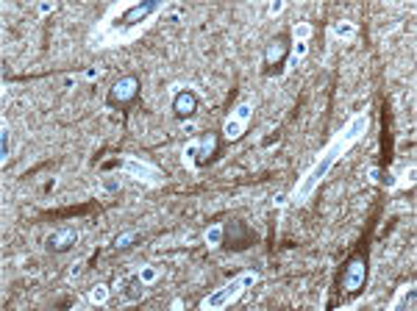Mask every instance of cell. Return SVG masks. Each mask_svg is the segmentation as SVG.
<instances>
[{"mask_svg":"<svg viewBox=\"0 0 417 311\" xmlns=\"http://www.w3.org/2000/svg\"><path fill=\"white\" fill-rule=\"evenodd\" d=\"M367 264H370L367 248H359L356 253H351V258L345 261L342 275H340V292L342 295L353 298V295H359L364 289V283H367Z\"/></svg>","mask_w":417,"mask_h":311,"instance_id":"1","label":"cell"},{"mask_svg":"<svg viewBox=\"0 0 417 311\" xmlns=\"http://www.w3.org/2000/svg\"><path fill=\"white\" fill-rule=\"evenodd\" d=\"M289 33H278L267 48H264V62H261V72L270 78V75H281L284 72V67H287V59H289Z\"/></svg>","mask_w":417,"mask_h":311,"instance_id":"2","label":"cell"},{"mask_svg":"<svg viewBox=\"0 0 417 311\" xmlns=\"http://www.w3.org/2000/svg\"><path fill=\"white\" fill-rule=\"evenodd\" d=\"M139 97V78L136 75H123L120 81H114V87L106 94V103L112 109H129Z\"/></svg>","mask_w":417,"mask_h":311,"instance_id":"3","label":"cell"},{"mask_svg":"<svg viewBox=\"0 0 417 311\" xmlns=\"http://www.w3.org/2000/svg\"><path fill=\"white\" fill-rule=\"evenodd\" d=\"M220 242H223L225 250H248L251 245H256V234L251 231L248 222L234 219V222H225Z\"/></svg>","mask_w":417,"mask_h":311,"instance_id":"4","label":"cell"},{"mask_svg":"<svg viewBox=\"0 0 417 311\" xmlns=\"http://www.w3.org/2000/svg\"><path fill=\"white\" fill-rule=\"evenodd\" d=\"M340 148H342V145H334V148H331L328 153L323 156V161H320V164H318V167H315V170L309 173V178H306V184H303V187H300V192H298L300 197H306V195H312V189L318 187V184H320L323 178H325V173H328V170H331V164L337 161V153H340Z\"/></svg>","mask_w":417,"mask_h":311,"instance_id":"5","label":"cell"},{"mask_svg":"<svg viewBox=\"0 0 417 311\" xmlns=\"http://www.w3.org/2000/svg\"><path fill=\"white\" fill-rule=\"evenodd\" d=\"M159 9V3L156 0H148V3H136V6H131L126 9L123 14H120V20H117V26H123V28H131V26H136V23H145L153 11Z\"/></svg>","mask_w":417,"mask_h":311,"instance_id":"6","label":"cell"},{"mask_svg":"<svg viewBox=\"0 0 417 311\" xmlns=\"http://www.w3.org/2000/svg\"><path fill=\"white\" fill-rule=\"evenodd\" d=\"M248 280H254V278H237V280H231V283H228V286H223L220 292H215V295L203 298V300H200V306H203V309H223L225 303H228V300H231V298H234V295H237V292H239V289H242V286H245Z\"/></svg>","mask_w":417,"mask_h":311,"instance_id":"7","label":"cell"},{"mask_svg":"<svg viewBox=\"0 0 417 311\" xmlns=\"http://www.w3.org/2000/svg\"><path fill=\"white\" fill-rule=\"evenodd\" d=\"M75 242H78V231L75 228H59V231H53L48 236V250L50 253H67V250L75 248Z\"/></svg>","mask_w":417,"mask_h":311,"instance_id":"8","label":"cell"},{"mask_svg":"<svg viewBox=\"0 0 417 311\" xmlns=\"http://www.w3.org/2000/svg\"><path fill=\"white\" fill-rule=\"evenodd\" d=\"M197 111V94L190 92V89H181V92L173 97V114L178 120H190Z\"/></svg>","mask_w":417,"mask_h":311,"instance_id":"9","label":"cell"},{"mask_svg":"<svg viewBox=\"0 0 417 311\" xmlns=\"http://www.w3.org/2000/svg\"><path fill=\"white\" fill-rule=\"evenodd\" d=\"M123 295H126L129 300H136V298H142V278L131 275V278L123 280Z\"/></svg>","mask_w":417,"mask_h":311,"instance_id":"10","label":"cell"},{"mask_svg":"<svg viewBox=\"0 0 417 311\" xmlns=\"http://www.w3.org/2000/svg\"><path fill=\"white\" fill-rule=\"evenodd\" d=\"M136 239V234H123V236H117V242H114V248L117 250H126L131 248V242Z\"/></svg>","mask_w":417,"mask_h":311,"instance_id":"11","label":"cell"},{"mask_svg":"<svg viewBox=\"0 0 417 311\" xmlns=\"http://www.w3.org/2000/svg\"><path fill=\"white\" fill-rule=\"evenodd\" d=\"M0 153L3 158L9 156V131H0Z\"/></svg>","mask_w":417,"mask_h":311,"instance_id":"12","label":"cell"},{"mask_svg":"<svg viewBox=\"0 0 417 311\" xmlns=\"http://www.w3.org/2000/svg\"><path fill=\"white\" fill-rule=\"evenodd\" d=\"M92 300H106V286H95V292H92Z\"/></svg>","mask_w":417,"mask_h":311,"instance_id":"13","label":"cell"},{"mask_svg":"<svg viewBox=\"0 0 417 311\" xmlns=\"http://www.w3.org/2000/svg\"><path fill=\"white\" fill-rule=\"evenodd\" d=\"M225 131H228V136H231V139H237V136H239V133H237V131H239V125L237 123H228L225 125Z\"/></svg>","mask_w":417,"mask_h":311,"instance_id":"14","label":"cell"},{"mask_svg":"<svg viewBox=\"0 0 417 311\" xmlns=\"http://www.w3.org/2000/svg\"><path fill=\"white\" fill-rule=\"evenodd\" d=\"M334 31H337V33H351V26H337Z\"/></svg>","mask_w":417,"mask_h":311,"instance_id":"15","label":"cell"}]
</instances>
